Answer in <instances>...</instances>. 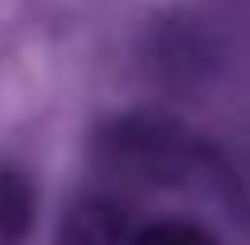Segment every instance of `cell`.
Instances as JSON below:
<instances>
[{
  "label": "cell",
  "instance_id": "obj_1",
  "mask_svg": "<svg viewBox=\"0 0 250 245\" xmlns=\"http://www.w3.org/2000/svg\"><path fill=\"white\" fill-rule=\"evenodd\" d=\"M92 163L111 192L125 187H168L183 183L202 163L197 135L164 111H121L106 116L92 135Z\"/></svg>",
  "mask_w": 250,
  "mask_h": 245
},
{
  "label": "cell",
  "instance_id": "obj_2",
  "mask_svg": "<svg viewBox=\"0 0 250 245\" xmlns=\"http://www.w3.org/2000/svg\"><path fill=\"white\" fill-rule=\"evenodd\" d=\"M130 236H135L130 202L111 187L82 192L58 221V245H130Z\"/></svg>",
  "mask_w": 250,
  "mask_h": 245
},
{
  "label": "cell",
  "instance_id": "obj_3",
  "mask_svg": "<svg viewBox=\"0 0 250 245\" xmlns=\"http://www.w3.org/2000/svg\"><path fill=\"white\" fill-rule=\"evenodd\" d=\"M34 216H39L34 178L15 163H0V245H24L34 236Z\"/></svg>",
  "mask_w": 250,
  "mask_h": 245
},
{
  "label": "cell",
  "instance_id": "obj_4",
  "mask_svg": "<svg viewBox=\"0 0 250 245\" xmlns=\"http://www.w3.org/2000/svg\"><path fill=\"white\" fill-rule=\"evenodd\" d=\"M130 245H221L207 226L197 221H183V216H159V221H145L135 226Z\"/></svg>",
  "mask_w": 250,
  "mask_h": 245
}]
</instances>
